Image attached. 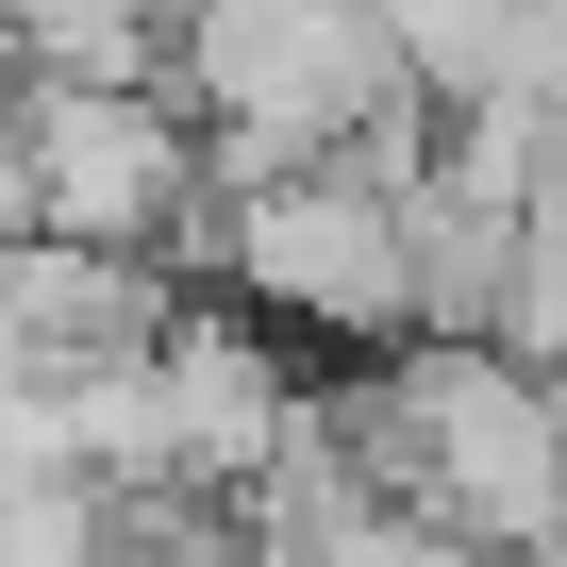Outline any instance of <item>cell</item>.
Listing matches in <instances>:
<instances>
[{"label":"cell","mask_w":567,"mask_h":567,"mask_svg":"<svg viewBox=\"0 0 567 567\" xmlns=\"http://www.w3.org/2000/svg\"><path fill=\"white\" fill-rule=\"evenodd\" d=\"M167 267H217L234 318L334 334V351H401V334H417V301H401V217H384V184H351L334 151L284 167V184H234V200H184Z\"/></svg>","instance_id":"cell-1"},{"label":"cell","mask_w":567,"mask_h":567,"mask_svg":"<svg viewBox=\"0 0 567 567\" xmlns=\"http://www.w3.org/2000/svg\"><path fill=\"white\" fill-rule=\"evenodd\" d=\"M0 117H18V234L167 267V234L200 200V134L167 84H18Z\"/></svg>","instance_id":"cell-2"},{"label":"cell","mask_w":567,"mask_h":567,"mask_svg":"<svg viewBox=\"0 0 567 567\" xmlns=\"http://www.w3.org/2000/svg\"><path fill=\"white\" fill-rule=\"evenodd\" d=\"M0 250H18V234H0ZM0 368H18V318H0Z\"/></svg>","instance_id":"cell-3"},{"label":"cell","mask_w":567,"mask_h":567,"mask_svg":"<svg viewBox=\"0 0 567 567\" xmlns=\"http://www.w3.org/2000/svg\"><path fill=\"white\" fill-rule=\"evenodd\" d=\"M0 101H18V51H0Z\"/></svg>","instance_id":"cell-4"}]
</instances>
